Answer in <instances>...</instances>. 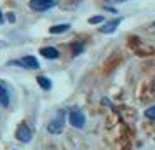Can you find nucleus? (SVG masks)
Returning a JSON list of instances; mask_svg holds the SVG:
<instances>
[{
    "mask_svg": "<svg viewBox=\"0 0 155 150\" xmlns=\"http://www.w3.org/2000/svg\"><path fill=\"white\" fill-rule=\"evenodd\" d=\"M70 30V25H56V26H51L49 33L51 35H58V33H63V32H68Z\"/></svg>",
    "mask_w": 155,
    "mask_h": 150,
    "instance_id": "6e6552de",
    "label": "nucleus"
},
{
    "mask_svg": "<svg viewBox=\"0 0 155 150\" xmlns=\"http://www.w3.org/2000/svg\"><path fill=\"white\" fill-rule=\"evenodd\" d=\"M145 117H148L150 121H155V107L147 108V112H145Z\"/></svg>",
    "mask_w": 155,
    "mask_h": 150,
    "instance_id": "9b49d317",
    "label": "nucleus"
},
{
    "mask_svg": "<svg viewBox=\"0 0 155 150\" xmlns=\"http://www.w3.org/2000/svg\"><path fill=\"white\" fill-rule=\"evenodd\" d=\"M68 121H70V124L73 128H82L84 122H85V117L80 110L73 108V110H70V114H68Z\"/></svg>",
    "mask_w": 155,
    "mask_h": 150,
    "instance_id": "f257e3e1",
    "label": "nucleus"
},
{
    "mask_svg": "<svg viewBox=\"0 0 155 150\" xmlns=\"http://www.w3.org/2000/svg\"><path fill=\"white\" fill-rule=\"evenodd\" d=\"M4 23V14H2V11H0V25Z\"/></svg>",
    "mask_w": 155,
    "mask_h": 150,
    "instance_id": "dca6fc26",
    "label": "nucleus"
},
{
    "mask_svg": "<svg viewBox=\"0 0 155 150\" xmlns=\"http://www.w3.org/2000/svg\"><path fill=\"white\" fill-rule=\"evenodd\" d=\"M30 9H33V11H47L54 5V2L52 0H30Z\"/></svg>",
    "mask_w": 155,
    "mask_h": 150,
    "instance_id": "20e7f679",
    "label": "nucleus"
},
{
    "mask_svg": "<svg viewBox=\"0 0 155 150\" xmlns=\"http://www.w3.org/2000/svg\"><path fill=\"white\" fill-rule=\"evenodd\" d=\"M31 129L26 126V124H21L19 128L16 129V138L19 140V142H23V143H26V142H30L31 140Z\"/></svg>",
    "mask_w": 155,
    "mask_h": 150,
    "instance_id": "f03ea898",
    "label": "nucleus"
},
{
    "mask_svg": "<svg viewBox=\"0 0 155 150\" xmlns=\"http://www.w3.org/2000/svg\"><path fill=\"white\" fill-rule=\"evenodd\" d=\"M19 65V66H25V68H30V70H37L38 66H40V63L37 61V58H33V56H25L21 59V61H12L11 65Z\"/></svg>",
    "mask_w": 155,
    "mask_h": 150,
    "instance_id": "7ed1b4c3",
    "label": "nucleus"
},
{
    "mask_svg": "<svg viewBox=\"0 0 155 150\" xmlns=\"http://www.w3.org/2000/svg\"><path fill=\"white\" fill-rule=\"evenodd\" d=\"M37 82H38V86L42 87V89H45V91H49L51 87H52V82H51L47 77H42V75L37 77Z\"/></svg>",
    "mask_w": 155,
    "mask_h": 150,
    "instance_id": "1a4fd4ad",
    "label": "nucleus"
},
{
    "mask_svg": "<svg viewBox=\"0 0 155 150\" xmlns=\"http://www.w3.org/2000/svg\"><path fill=\"white\" fill-rule=\"evenodd\" d=\"M73 47H75V49H73V54H80V52L84 51V45H82V44H75Z\"/></svg>",
    "mask_w": 155,
    "mask_h": 150,
    "instance_id": "ddd939ff",
    "label": "nucleus"
},
{
    "mask_svg": "<svg viewBox=\"0 0 155 150\" xmlns=\"http://www.w3.org/2000/svg\"><path fill=\"white\" fill-rule=\"evenodd\" d=\"M119 25H120V19H112V21L105 23V25L99 28V32H101V33H113Z\"/></svg>",
    "mask_w": 155,
    "mask_h": 150,
    "instance_id": "39448f33",
    "label": "nucleus"
},
{
    "mask_svg": "<svg viewBox=\"0 0 155 150\" xmlns=\"http://www.w3.org/2000/svg\"><path fill=\"white\" fill-rule=\"evenodd\" d=\"M153 26H155V23H153Z\"/></svg>",
    "mask_w": 155,
    "mask_h": 150,
    "instance_id": "f3484780",
    "label": "nucleus"
},
{
    "mask_svg": "<svg viewBox=\"0 0 155 150\" xmlns=\"http://www.w3.org/2000/svg\"><path fill=\"white\" fill-rule=\"evenodd\" d=\"M0 103H2L4 107H7V105H9V94H7V91H5L2 86H0Z\"/></svg>",
    "mask_w": 155,
    "mask_h": 150,
    "instance_id": "9d476101",
    "label": "nucleus"
},
{
    "mask_svg": "<svg viewBox=\"0 0 155 150\" xmlns=\"http://www.w3.org/2000/svg\"><path fill=\"white\" fill-rule=\"evenodd\" d=\"M7 18H9V21H11V23L16 21V19H14V14H7Z\"/></svg>",
    "mask_w": 155,
    "mask_h": 150,
    "instance_id": "2eb2a0df",
    "label": "nucleus"
},
{
    "mask_svg": "<svg viewBox=\"0 0 155 150\" xmlns=\"http://www.w3.org/2000/svg\"><path fill=\"white\" fill-rule=\"evenodd\" d=\"M40 54H42L44 58H47V59H56V58L59 56V52H58L56 47H42V49H40Z\"/></svg>",
    "mask_w": 155,
    "mask_h": 150,
    "instance_id": "0eeeda50",
    "label": "nucleus"
},
{
    "mask_svg": "<svg viewBox=\"0 0 155 150\" xmlns=\"http://www.w3.org/2000/svg\"><path fill=\"white\" fill-rule=\"evenodd\" d=\"M47 131H49V133H52V135H59V133L63 131V121H61V119L52 121L49 126H47Z\"/></svg>",
    "mask_w": 155,
    "mask_h": 150,
    "instance_id": "423d86ee",
    "label": "nucleus"
},
{
    "mask_svg": "<svg viewBox=\"0 0 155 150\" xmlns=\"http://www.w3.org/2000/svg\"><path fill=\"white\" fill-rule=\"evenodd\" d=\"M108 4H119V2H126V0H106Z\"/></svg>",
    "mask_w": 155,
    "mask_h": 150,
    "instance_id": "4468645a",
    "label": "nucleus"
},
{
    "mask_svg": "<svg viewBox=\"0 0 155 150\" xmlns=\"http://www.w3.org/2000/svg\"><path fill=\"white\" fill-rule=\"evenodd\" d=\"M103 21H105V18H103V16H92L91 19H89L91 25H99V23H103Z\"/></svg>",
    "mask_w": 155,
    "mask_h": 150,
    "instance_id": "f8f14e48",
    "label": "nucleus"
}]
</instances>
